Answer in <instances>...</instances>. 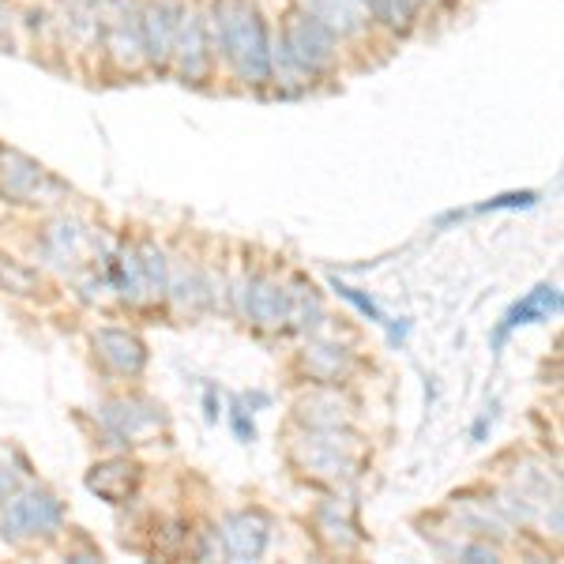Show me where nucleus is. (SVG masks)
Masks as SVG:
<instances>
[{
    "mask_svg": "<svg viewBox=\"0 0 564 564\" xmlns=\"http://www.w3.org/2000/svg\"><path fill=\"white\" fill-rule=\"evenodd\" d=\"M354 4H358V8H361V12H366V15H372V4H377V0H354Z\"/></svg>",
    "mask_w": 564,
    "mask_h": 564,
    "instance_id": "nucleus-25",
    "label": "nucleus"
},
{
    "mask_svg": "<svg viewBox=\"0 0 564 564\" xmlns=\"http://www.w3.org/2000/svg\"><path fill=\"white\" fill-rule=\"evenodd\" d=\"M459 557L463 561H497V550L494 545H459Z\"/></svg>",
    "mask_w": 564,
    "mask_h": 564,
    "instance_id": "nucleus-24",
    "label": "nucleus"
},
{
    "mask_svg": "<svg viewBox=\"0 0 564 564\" xmlns=\"http://www.w3.org/2000/svg\"><path fill=\"white\" fill-rule=\"evenodd\" d=\"M106 50L117 68L135 72L143 61V39H140V8L121 4V12L106 15Z\"/></svg>",
    "mask_w": 564,
    "mask_h": 564,
    "instance_id": "nucleus-9",
    "label": "nucleus"
},
{
    "mask_svg": "<svg viewBox=\"0 0 564 564\" xmlns=\"http://www.w3.org/2000/svg\"><path fill=\"white\" fill-rule=\"evenodd\" d=\"M316 531H321V539L339 553H350L361 545V527L354 520L350 508L339 505V500H324V505L316 508Z\"/></svg>",
    "mask_w": 564,
    "mask_h": 564,
    "instance_id": "nucleus-13",
    "label": "nucleus"
},
{
    "mask_svg": "<svg viewBox=\"0 0 564 564\" xmlns=\"http://www.w3.org/2000/svg\"><path fill=\"white\" fill-rule=\"evenodd\" d=\"M335 42L339 39L316 15H308L305 8H294L282 20L279 45H271V79L286 90L313 84L316 76H324L332 68Z\"/></svg>",
    "mask_w": 564,
    "mask_h": 564,
    "instance_id": "nucleus-2",
    "label": "nucleus"
},
{
    "mask_svg": "<svg viewBox=\"0 0 564 564\" xmlns=\"http://www.w3.org/2000/svg\"><path fill=\"white\" fill-rule=\"evenodd\" d=\"M61 523H65V508L42 486L23 489V494H8L4 508H0V534L15 545L53 539L61 531Z\"/></svg>",
    "mask_w": 564,
    "mask_h": 564,
    "instance_id": "nucleus-4",
    "label": "nucleus"
},
{
    "mask_svg": "<svg viewBox=\"0 0 564 564\" xmlns=\"http://www.w3.org/2000/svg\"><path fill=\"white\" fill-rule=\"evenodd\" d=\"M0 185L15 199H39L45 185H57L34 159L23 151H0Z\"/></svg>",
    "mask_w": 564,
    "mask_h": 564,
    "instance_id": "nucleus-11",
    "label": "nucleus"
},
{
    "mask_svg": "<svg viewBox=\"0 0 564 564\" xmlns=\"http://www.w3.org/2000/svg\"><path fill=\"white\" fill-rule=\"evenodd\" d=\"M531 204H534V193H508V196L489 199L481 212H497V207H531Z\"/></svg>",
    "mask_w": 564,
    "mask_h": 564,
    "instance_id": "nucleus-23",
    "label": "nucleus"
},
{
    "mask_svg": "<svg viewBox=\"0 0 564 564\" xmlns=\"http://www.w3.org/2000/svg\"><path fill=\"white\" fill-rule=\"evenodd\" d=\"M207 45H212V42H207L204 15L193 12V8H181L170 65L177 68V76L185 79V84H204V79H207V68H212V50H207Z\"/></svg>",
    "mask_w": 564,
    "mask_h": 564,
    "instance_id": "nucleus-5",
    "label": "nucleus"
},
{
    "mask_svg": "<svg viewBox=\"0 0 564 564\" xmlns=\"http://www.w3.org/2000/svg\"><path fill=\"white\" fill-rule=\"evenodd\" d=\"M553 313H561V294H557V286H539V290H531V294H527L523 302H516L512 308H508L505 324H500V332H497V343L505 339V335L512 332L516 324L550 321Z\"/></svg>",
    "mask_w": 564,
    "mask_h": 564,
    "instance_id": "nucleus-15",
    "label": "nucleus"
},
{
    "mask_svg": "<svg viewBox=\"0 0 564 564\" xmlns=\"http://www.w3.org/2000/svg\"><path fill=\"white\" fill-rule=\"evenodd\" d=\"M8 26V8H4V0H0V31Z\"/></svg>",
    "mask_w": 564,
    "mask_h": 564,
    "instance_id": "nucleus-26",
    "label": "nucleus"
},
{
    "mask_svg": "<svg viewBox=\"0 0 564 564\" xmlns=\"http://www.w3.org/2000/svg\"><path fill=\"white\" fill-rule=\"evenodd\" d=\"M308 290H313V286H308ZM308 290H305V286L286 290V297H290V305H286V321H294V327H302V332H313V327L321 324V316H324L321 297L308 294Z\"/></svg>",
    "mask_w": 564,
    "mask_h": 564,
    "instance_id": "nucleus-19",
    "label": "nucleus"
},
{
    "mask_svg": "<svg viewBox=\"0 0 564 564\" xmlns=\"http://www.w3.org/2000/svg\"><path fill=\"white\" fill-rule=\"evenodd\" d=\"M102 422L117 436H124V441H143V436H151L154 430H162L166 417H162V406H154L151 399L132 395V399H113V403H106Z\"/></svg>",
    "mask_w": 564,
    "mask_h": 564,
    "instance_id": "nucleus-8",
    "label": "nucleus"
},
{
    "mask_svg": "<svg viewBox=\"0 0 564 564\" xmlns=\"http://www.w3.org/2000/svg\"><path fill=\"white\" fill-rule=\"evenodd\" d=\"M177 0H148L140 8V39H143V61L151 68H170V53H174L177 20H181Z\"/></svg>",
    "mask_w": 564,
    "mask_h": 564,
    "instance_id": "nucleus-6",
    "label": "nucleus"
},
{
    "mask_svg": "<svg viewBox=\"0 0 564 564\" xmlns=\"http://www.w3.org/2000/svg\"><path fill=\"white\" fill-rule=\"evenodd\" d=\"M87 486L102 500H109V505H124L140 489V467L129 459H106L87 475Z\"/></svg>",
    "mask_w": 564,
    "mask_h": 564,
    "instance_id": "nucleus-12",
    "label": "nucleus"
},
{
    "mask_svg": "<svg viewBox=\"0 0 564 564\" xmlns=\"http://www.w3.org/2000/svg\"><path fill=\"white\" fill-rule=\"evenodd\" d=\"M335 286H339V294H343V297H350V302H354V305H358V308H361V313H366V316H369V321H384V313H380V308H377V305H372V302H369V297H366V294H358V290H354V286H347V282H335Z\"/></svg>",
    "mask_w": 564,
    "mask_h": 564,
    "instance_id": "nucleus-22",
    "label": "nucleus"
},
{
    "mask_svg": "<svg viewBox=\"0 0 564 564\" xmlns=\"http://www.w3.org/2000/svg\"><path fill=\"white\" fill-rule=\"evenodd\" d=\"M286 290L279 286V282L271 279H257L249 290V302H245V308H249V316L257 321L260 327H279L282 321H286Z\"/></svg>",
    "mask_w": 564,
    "mask_h": 564,
    "instance_id": "nucleus-16",
    "label": "nucleus"
},
{
    "mask_svg": "<svg viewBox=\"0 0 564 564\" xmlns=\"http://www.w3.org/2000/svg\"><path fill=\"white\" fill-rule=\"evenodd\" d=\"M302 8L308 15H316V20H321L335 39L366 26V12H361L354 0H302Z\"/></svg>",
    "mask_w": 564,
    "mask_h": 564,
    "instance_id": "nucleus-17",
    "label": "nucleus"
},
{
    "mask_svg": "<svg viewBox=\"0 0 564 564\" xmlns=\"http://www.w3.org/2000/svg\"><path fill=\"white\" fill-rule=\"evenodd\" d=\"M95 350H98V358L113 372H121V377H135V372H143V366H148V347L140 343V335L121 332V327H102V332H95Z\"/></svg>",
    "mask_w": 564,
    "mask_h": 564,
    "instance_id": "nucleus-10",
    "label": "nucleus"
},
{
    "mask_svg": "<svg viewBox=\"0 0 564 564\" xmlns=\"http://www.w3.org/2000/svg\"><path fill=\"white\" fill-rule=\"evenodd\" d=\"M268 531H271V520L257 508H245V512H230L223 520V553L230 561H257L268 545Z\"/></svg>",
    "mask_w": 564,
    "mask_h": 564,
    "instance_id": "nucleus-7",
    "label": "nucleus"
},
{
    "mask_svg": "<svg viewBox=\"0 0 564 564\" xmlns=\"http://www.w3.org/2000/svg\"><path fill=\"white\" fill-rule=\"evenodd\" d=\"M212 53H223L226 65L238 72L241 84L263 87L271 84V34L268 23L249 0H218L204 15Z\"/></svg>",
    "mask_w": 564,
    "mask_h": 564,
    "instance_id": "nucleus-1",
    "label": "nucleus"
},
{
    "mask_svg": "<svg viewBox=\"0 0 564 564\" xmlns=\"http://www.w3.org/2000/svg\"><path fill=\"white\" fill-rule=\"evenodd\" d=\"M366 459V448L358 444V436L339 430H313L294 444V463L305 475L321 478V481H343L354 478Z\"/></svg>",
    "mask_w": 564,
    "mask_h": 564,
    "instance_id": "nucleus-3",
    "label": "nucleus"
},
{
    "mask_svg": "<svg viewBox=\"0 0 564 564\" xmlns=\"http://www.w3.org/2000/svg\"><path fill=\"white\" fill-rule=\"evenodd\" d=\"M297 417L308 422L313 430H347L350 422V406L343 395H335V391H313V395H305L302 403H297Z\"/></svg>",
    "mask_w": 564,
    "mask_h": 564,
    "instance_id": "nucleus-14",
    "label": "nucleus"
},
{
    "mask_svg": "<svg viewBox=\"0 0 564 564\" xmlns=\"http://www.w3.org/2000/svg\"><path fill=\"white\" fill-rule=\"evenodd\" d=\"M350 354L343 347H324V343H316V347L305 350V369L308 377H316L321 384H339L343 377L350 372Z\"/></svg>",
    "mask_w": 564,
    "mask_h": 564,
    "instance_id": "nucleus-18",
    "label": "nucleus"
},
{
    "mask_svg": "<svg viewBox=\"0 0 564 564\" xmlns=\"http://www.w3.org/2000/svg\"><path fill=\"white\" fill-rule=\"evenodd\" d=\"M143 279H148V286H151V294H166V257H162L159 249H143Z\"/></svg>",
    "mask_w": 564,
    "mask_h": 564,
    "instance_id": "nucleus-21",
    "label": "nucleus"
},
{
    "mask_svg": "<svg viewBox=\"0 0 564 564\" xmlns=\"http://www.w3.org/2000/svg\"><path fill=\"white\" fill-rule=\"evenodd\" d=\"M34 286H39V279H34V271L20 268V263L0 260V290H12V294H31Z\"/></svg>",
    "mask_w": 564,
    "mask_h": 564,
    "instance_id": "nucleus-20",
    "label": "nucleus"
}]
</instances>
